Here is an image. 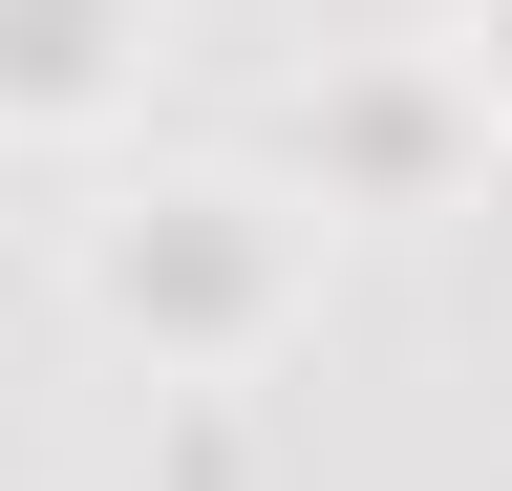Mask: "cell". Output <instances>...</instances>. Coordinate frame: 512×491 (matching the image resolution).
<instances>
[{
    "label": "cell",
    "instance_id": "6da1fadb",
    "mask_svg": "<svg viewBox=\"0 0 512 491\" xmlns=\"http://www.w3.org/2000/svg\"><path fill=\"white\" fill-rule=\"evenodd\" d=\"M256 299H278V235H256V193H150L107 235V321H171V342H235Z\"/></svg>",
    "mask_w": 512,
    "mask_h": 491
},
{
    "label": "cell",
    "instance_id": "7a4b0ae2",
    "mask_svg": "<svg viewBox=\"0 0 512 491\" xmlns=\"http://www.w3.org/2000/svg\"><path fill=\"white\" fill-rule=\"evenodd\" d=\"M491 86H512V0H491Z\"/></svg>",
    "mask_w": 512,
    "mask_h": 491
}]
</instances>
